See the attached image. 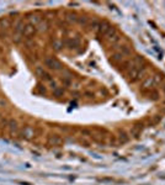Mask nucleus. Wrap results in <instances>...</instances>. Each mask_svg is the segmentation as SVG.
Instances as JSON below:
<instances>
[{"mask_svg":"<svg viewBox=\"0 0 165 185\" xmlns=\"http://www.w3.org/2000/svg\"><path fill=\"white\" fill-rule=\"evenodd\" d=\"M44 64L46 67H47L48 69H52V70H60L62 69V63L58 61V59H55L53 57H47L44 59Z\"/></svg>","mask_w":165,"mask_h":185,"instance_id":"nucleus-1","label":"nucleus"},{"mask_svg":"<svg viewBox=\"0 0 165 185\" xmlns=\"http://www.w3.org/2000/svg\"><path fill=\"white\" fill-rule=\"evenodd\" d=\"M20 136H21V138H24V140H31V138H33L35 136V130L31 126H25L21 132H20Z\"/></svg>","mask_w":165,"mask_h":185,"instance_id":"nucleus-2","label":"nucleus"},{"mask_svg":"<svg viewBox=\"0 0 165 185\" xmlns=\"http://www.w3.org/2000/svg\"><path fill=\"white\" fill-rule=\"evenodd\" d=\"M36 32H37L36 26H33V25H31V24H26L24 27V31H22V36L26 38H31L32 36H35Z\"/></svg>","mask_w":165,"mask_h":185,"instance_id":"nucleus-3","label":"nucleus"},{"mask_svg":"<svg viewBox=\"0 0 165 185\" xmlns=\"http://www.w3.org/2000/svg\"><path fill=\"white\" fill-rule=\"evenodd\" d=\"M24 27H25V24H24V20L21 17H19L14 21V32L16 35H22Z\"/></svg>","mask_w":165,"mask_h":185,"instance_id":"nucleus-4","label":"nucleus"},{"mask_svg":"<svg viewBox=\"0 0 165 185\" xmlns=\"http://www.w3.org/2000/svg\"><path fill=\"white\" fill-rule=\"evenodd\" d=\"M10 25H11V22H10V20L8 17L0 19V37H1V36H5V31L10 27Z\"/></svg>","mask_w":165,"mask_h":185,"instance_id":"nucleus-5","label":"nucleus"},{"mask_svg":"<svg viewBox=\"0 0 165 185\" xmlns=\"http://www.w3.org/2000/svg\"><path fill=\"white\" fill-rule=\"evenodd\" d=\"M47 142L49 146H60L63 143V138L58 135H51V136H48Z\"/></svg>","mask_w":165,"mask_h":185,"instance_id":"nucleus-6","label":"nucleus"},{"mask_svg":"<svg viewBox=\"0 0 165 185\" xmlns=\"http://www.w3.org/2000/svg\"><path fill=\"white\" fill-rule=\"evenodd\" d=\"M36 74H37L41 79H43L46 81H51V80H52V77H51L47 72L42 68V67H37V68H36Z\"/></svg>","mask_w":165,"mask_h":185,"instance_id":"nucleus-7","label":"nucleus"},{"mask_svg":"<svg viewBox=\"0 0 165 185\" xmlns=\"http://www.w3.org/2000/svg\"><path fill=\"white\" fill-rule=\"evenodd\" d=\"M111 29V25L107 22V21H100V25H99V29H97V32L101 36H106V33L109 32V30Z\"/></svg>","mask_w":165,"mask_h":185,"instance_id":"nucleus-8","label":"nucleus"},{"mask_svg":"<svg viewBox=\"0 0 165 185\" xmlns=\"http://www.w3.org/2000/svg\"><path fill=\"white\" fill-rule=\"evenodd\" d=\"M153 86H155V81H154V78L150 75V77H147L146 79H144L143 84H142V89L147 90V89H152Z\"/></svg>","mask_w":165,"mask_h":185,"instance_id":"nucleus-9","label":"nucleus"},{"mask_svg":"<svg viewBox=\"0 0 165 185\" xmlns=\"http://www.w3.org/2000/svg\"><path fill=\"white\" fill-rule=\"evenodd\" d=\"M6 126L9 128V131L11 133H16L19 131V123L15 119H10L8 122H6Z\"/></svg>","mask_w":165,"mask_h":185,"instance_id":"nucleus-10","label":"nucleus"},{"mask_svg":"<svg viewBox=\"0 0 165 185\" xmlns=\"http://www.w3.org/2000/svg\"><path fill=\"white\" fill-rule=\"evenodd\" d=\"M49 25H48V21L47 20H42L37 26H36V29H37V31H40V32H46V31L48 30Z\"/></svg>","mask_w":165,"mask_h":185,"instance_id":"nucleus-11","label":"nucleus"},{"mask_svg":"<svg viewBox=\"0 0 165 185\" xmlns=\"http://www.w3.org/2000/svg\"><path fill=\"white\" fill-rule=\"evenodd\" d=\"M42 21V19H41L38 15H30L28 16V24H31V25H33V26H37V25Z\"/></svg>","mask_w":165,"mask_h":185,"instance_id":"nucleus-12","label":"nucleus"},{"mask_svg":"<svg viewBox=\"0 0 165 185\" xmlns=\"http://www.w3.org/2000/svg\"><path fill=\"white\" fill-rule=\"evenodd\" d=\"M123 58H125V56H123L121 52H115L112 56H111V61H113V62H116V63H118V62H122L123 61Z\"/></svg>","mask_w":165,"mask_h":185,"instance_id":"nucleus-13","label":"nucleus"},{"mask_svg":"<svg viewBox=\"0 0 165 185\" xmlns=\"http://www.w3.org/2000/svg\"><path fill=\"white\" fill-rule=\"evenodd\" d=\"M115 48H118V52H121L125 57H126V56H130L131 52H132L131 48L128 47V46H121V47H115Z\"/></svg>","mask_w":165,"mask_h":185,"instance_id":"nucleus-14","label":"nucleus"},{"mask_svg":"<svg viewBox=\"0 0 165 185\" xmlns=\"http://www.w3.org/2000/svg\"><path fill=\"white\" fill-rule=\"evenodd\" d=\"M107 41H109V42L112 45V46H116L118 42H120L121 41V36L118 35V32L116 33V35H113L112 37H110V38H107Z\"/></svg>","mask_w":165,"mask_h":185,"instance_id":"nucleus-15","label":"nucleus"},{"mask_svg":"<svg viewBox=\"0 0 165 185\" xmlns=\"http://www.w3.org/2000/svg\"><path fill=\"white\" fill-rule=\"evenodd\" d=\"M67 20H68L69 22H76L78 21V16L74 14V13H67Z\"/></svg>","mask_w":165,"mask_h":185,"instance_id":"nucleus-16","label":"nucleus"},{"mask_svg":"<svg viewBox=\"0 0 165 185\" xmlns=\"http://www.w3.org/2000/svg\"><path fill=\"white\" fill-rule=\"evenodd\" d=\"M99 25H100V21H99V20H91V21H90V25H89V26H90V29L91 30H97V29H99Z\"/></svg>","mask_w":165,"mask_h":185,"instance_id":"nucleus-17","label":"nucleus"},{"mask_svg":"<svg viewBox=\"0 0 165 185\" xmlns=\"http://www.w3.org/2000/svg\"><path fill=\"white\" fill-rule=\"evenodd\" d=\"M116 33H117V30H116L115 27H112V26H111V29L109 30V32L106 33V38H110V37H112V36H113V35H116Z\"/></svg>","mask_w":165,"mask_h":185,"instance_id":"nucleus-18","label":"nucleus"},{"mask_svg":"<svg viewBox=\"0 0 165 185\" xmlns=\"http://www.w3.org/2000/svg\"><path fill=\"white\" fill-rule=\"evenodd\" d=\"M21 40H22V35H16V33H15L14 37H12V42L14 43H19V42H21Z\"/></svg>","mask_w":165,"mask_h":185,"instance_id":"nucleus-19","label":"nucleus"},{"mask_svg":"<svg viewBox=\"0 0 165 185\" xmlns=\"http://www.w3.org/2000/svg\"><path fill=\"white\" fill-rule=\"evenodd\" d=\"M53 46H54V48H55L57 51H59L62 47H63V42H62V41H54Z\"/></svg>","mask_w":165,"mask_h":185,"instance_id":"nucleus-20","label":"nucleus"},{"mask_svg":"<svg viewBox=\"0 0 165 185\" xmlns=\"http://www.w3.org/2000/svg\"><path fill=\"white\" fill-rule=\"evenodd\" d=\"M54 95L55 96H60V95H63V89H54Z\"/></svg>","mask_w":165,"mask_h":185,"instance_id":"nucleus-21","label":"nucleus"},{"mask_svg":"<svg viewBox=\"0 0 165 185\" xmlns=\"http://www.w3.org/2000/svg\"><path fill=\"white\" fill-rule=\"evenodd\" d=\"M153 78H154V81H155V85H158V84L162 81L160 75H153Z\"/></svg>","mask_w":165,"mask_h":185,"instance_id":"nucleus-22","label":"nucleus"},{"mask_svg":"<svg viewBox=\"0 0 165 185\" xmlns=\"http://www.w3.org/2000/svg\"><path fill=\"white\" fill-rule=\"evenodd\" d=\"M127 140H128V138L126 136V133H121V135H120V141L121 142H126Z\"/></svg>","mask_w":165,"mask_h":185,"instance_id":"nucleus-23","label":"nucleus"},{"mask_svg":"<svg viewBox=\"0 0 165 185\" xmlns=\"http://www.w3.org/2000/svg\"><path fill=\"white\" fill-rule=\"evenodd\" d=\"M78 21H79L80 24H86V22H87V19H86L85 16H82V17H78Z\"/></svg>","mask_w":165,"mask_h":185,"instance_id":"nucleus-24","label":"nucleus"},{"mask_svg":"<svg viewBox=\"0 0 165 185\" xmlns=\"http://www.w3.org/2000/svg\"><path fill=\"white\" fill-rule=\"evenodd\" d=\"M85 95H86L87 97H92V96H94V94H92V92H90V91H86Z\"/></svg>","mask_w":165,"mask_h":185,"instance_id":"nucleus-25","label":"nucleus"},{"mask_svg":"<svg viewBox=\"0 0 165 185\" xmlns=\"http://www.w3.org/2000/svg\"><path fill=\"white\" fill-rule=\"evenodd\" d=\"M19 184H21V185H32L31 183H27V182H19Z\"/></svg>","mask_w":165,"mask_h":185,"instance_id":"nucleus-26","label":"nucleus"}]
</instances>
